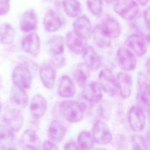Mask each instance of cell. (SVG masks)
<instances>
[{"label": "cell", "mask_w": 150, "mask_h": 150, "mask_svg": "<svg viewBox=\"0 0 150 150\" xmlns=\"http://www.w3.org/2000/svg\"><path fill=\"white\" fill-rule=\"evenodd\" d=\"M59 110L62 116L71 123L80 122L83 120L85 112L80 103L74 100L63 101L60 104Z\"/></svg>", "instance_id": "6da1fadb"}, {"label": "cell", "mask_w": 150, "mask_h": 150, "mask_svg": "<svg viewBox=\"0 0 150 150\" xmlns=\"http://www.w3.org/2000/svg\"><path fill=\"white\" fill-rule=\"evenodd\" d=\"M117 14L125 20H132L139 12V5L135 0H117L114 5Z\"/></svg>", "instance_id": "7a4b0ae2"}, {"label": "cell", "mask_w": 150, "mask_h": 150, "mask_svg": "<svg viewBox=\"0 0 150 150\" xmlns=\"http://www.w3.org/2000/svg\"><path fill=\"white\" fill-rule=\"evenodd\" d=\"M98 81L101 89L109 96L114 97L118 93L117 79L110 69L105 68L101 70Z\"/></svg>", "instance_id": "3957f363"}, {"label": "cell", "mask_w": 150, "mask_h": 150, "mask_svg": "<svg viewBox=\"0 0 150 150\" xmlns=\"http://www.w3.org/2000/svg\"><path fill=\"white\" fill-rule=\"evenodd\" d=\"M127 120L130 128L135 132L142 131L145 126V111L138 105L132 106L128 110Z\"/></svg>", "instance_id": "277c9868"}, {"label": "cell", "mask_w": 150, "mask_h": 150, "mask_svg": "<svg viewBox=\"0 0 150 150\" xmlns=\"http://www.w3.org/2000/svg\"><path fill=\"white\" fill-rule=\"evenodd\" d=\"M91 135L94 142L100 145L110 143L112 139V134L108 125L101 120L96 121L91 130Z\"/></svg>", "instance_id": "5b68a950"}, {"label": "cell", "mask_w": 150, "mask_h": 150, "mask_svg": "<svg viewBox=\"0 0 150 150\" xmlns=\"http://www.w3.org/2000/svg\"><path fill=\"white\" fill-rule=\"evenodd\" d=\"M138 84L137 105L148 113L149 110V86L146 80V77L142 73L139 75Z\"/></svg>", "instance_id": "8992f818"}, {"label": "cell", "mask_w": 150, "mask_h": 150, "mask_svg": "<svg viewBox=\"0 0 150 150\" xmlns=\"http://www.w3.org/2000/svg\"><path fill=\"white\" fill-rule=\"evenodd\" d=\"M3 120L13 131L18 132L23 124V117L20 111L13 107L8 106L5 108Z\"/></svg>", "instance_id": "52a82bcc"}, {"label": "cell", "mask_w": 150, "mask_h": 150, "mask_svg": "<svg viewBox=\"0 0 150 150\" xmlns=\"http://www.w3.org/2000/svg\"><path fill=\"white\" fill-rule=\"evenodd\" d=\"M12 80L15 86L25 90L30 87L32 76L30 70L25 66L18 65L15 67L12 73Z\"/></svg>", "instance_id": "ba28073f"}, {"label": "cell", "mask_w": 150, "mask_h": 150, "mask_svg": "<svg viewBox=\"0 0 150 150\" xmlns=\"http://www.w3.org/2000/svg\"><path fill=\"white\" fill-rule=\"evenodd\" d=\"M116 59L120 67L125 71L134 70L136 67L135 55L128 49L119 48L117 51Z\"/></svg>", "instance_id": "9c48e42d"}, {"label": "cell", "mask_w": 150, "mask_h": 150, "mask_svg": "<svg viewBox=\"0 0 150 150\" xmlns=\"http://www.w3.org/2000/svg\"><path fill=\"white\" fill-rule=\"evenodd\" d=\"M66 43L69 49L76 54L83 53L87 46V39L77 34L73 30L67 33Z\"/></svg>", "instance_id": "30bf717a"}, {"label": "cell", "mask_w": 150, "mask_h": 150, "mask_svg": "<svg viewBox=\"0 0 150 150\" xmlns=\"http://www.w3.org/2000/svg\"><path fill=\"white\" fill-rule=\"evenodd\" d=\"M127 44L134 55L141 57L146 53V39L139 34L130 35L127 38Z\"/></svg>", "instance_id": "8fae6325"}, {"label": "cell", "mask_w": 150, "mask_h": 150, "mask_svg": "<svg viewBox=\"0 0 150 150\" xmlns=\"http://www.w3.org/2000/svg\"><path fill=\"white\" fill-rule=\"evenodd\" d=\"M22 48L28 54L37 56L40 50V40L39 35L32 32L26 36L22 42Z\"/></svg>", "instance_id": "7c38bea8"}, {"label": "cell", "mask_w": 150, "mask_h": 150, "mask_svg": "<svg viewBox=\"0 0 150 150\" xmlns=\"http://www.w3.org/2000/svg\"><path fill=\"white\" fill-rule=\"evenodd\" d=\"M19 145L24 149H39L41 148L42 144L35 131L27 129L20 138Z\"/></svg>", "instance_id": "4fadbf2b"}, {"label": "cell", "mask_w": 150, "mask_h": 150, "mask_svg": "<svg viewBox=\"0 0 150 150\" xmlns=\"http://www.w3.org/2000/svg\"><path fill=\"white\" fill-rule=\"evenodd\" d=\"M39 76L45 87L49 90L53 88L56 78V72L51 64L44 63L41 65L39 69Z\"/></svg>", "instance_id": "5bb4252c"}, {"label": "cell", "mask_w": 150, "mask_h": 150, "mask_svg": "<svg viewBox=\"0 0 150 150\" xmlns=\"http://www.w3.org/2000/svg\"><path fill=\"white\" fill-rule=\"evenodd\" d=\"M118 93L123 99L128 98L132 92V77L127 72L121 71L118 73L116 77Z\"/></svg>", "instance_id": "9a60e30c"}, {"label": "cell", "mask_w": 150, "mask_h": 150, "mask_svg": "<svg viewBox=\"0 0 150 150\" xmlns=\"http://www.w3.org/2000/svg\"><path fill=\"white\" fill-rule=\"evenodd\" d=\"M73 31L77 34L85 38H90L93 33V26L90 19L86 16L77 17L73 23Z\"/></svg>", "instance_id": "2e32d148"}, {"label": "cell", "mask_w": 150, "mask_h": 150, "mask_svg": "<svg viewBox=\"0 0 150 150\" xmlns=\"http://www.w3.org/2000/svg\"><path fill=\"white\" fill-rule=\"evenodd\" d=\"M82 96L90 103H98L103 97L102 89L97 82H91L83 87Z\"/></svg>", "instance_id": "e0dca14e"}, {"label": "cell", "mask_w": 150, "mask_h": 150, "mask_svg": "<svg viewBox=\"0 0 150 150\" xmlns=\"http://www.w3.org/2000/svg\"><path fill=\"white\" fill-rule=\"evenodd\" d=\"M83 59L86 66L92 70H98L101 64L100 56L91 46H87L83 53Z\"/></svg>", "instance_id": "ac0fdd59"}, {"label": "cell", "mask_w": 150, "mask_h": 150, "mask_svg": "<svg viewBox=\"0 0 150 150\" xmlns=\"http://www.w3.org/2000/svg\"><path fill=\"white\" fill-rule=\"evenodd\" d=\"M99 25L103 32L110 39L117 38L121 33L120 25L114 18H107Z\"/></svg>", "instance_id": "d6986e66"}, {"label": "cell", "mask_w": 150, "mask_h": 150, "mask_svg": "<svg viewBox=\"0 0 150 150\" xmlns=\"http://www.w3.org/2000/svg\"><path fill=\"white\" fill-rule=\"evenodd\" d=\"M38 18L36 12L33 9L26 11L21 16L20 20V28L25 33L35 30L37 26Z\"/></svg>", "instance_id": "ffe728a7"}, {"label": "cell", "mask_w": 150, "mask_h": 150, "mask_svg": "<svg viewBox=\"0 0 150 150\" xmlns=\"http://www.w3.org/2000/svg\"><path fill=\"white\" fill-rule=\"evenodd\" d=\"M43 26L46 31L54 32L58 30L62 26V21L59 15L53 10H49L43 18Z\"/></svg>", "instance_id": "44dd1931"}, {"label": "cell", "mask_w": 150, "mask_h": 150, "mask_svg": "<svg viewBox=\"0 0 150 150\" xmlns=\"http://www.w3.org/2000/svg\"><path fill=\"white\" fill-rule=\"evenodd\" d=\"M57 92L63 98H70L75 95L76 86L70 77L67 75L62 76L58 83Z\"/></svg>", "instance_id": "7402d4cb"}, {"label": "cell", "mask_w": 150, "mask_h": 150, "mask_svg": "<svg viewBox=\"0 0 150 150\" xmlns=\"http://www.w3.org/2000/svg\"><path fill=\"white\" fill-rule=\"evenodd\" d=\"M47 108V103L45 98L40 94H36L32 98L30 103V111L36 118H40L45 114Z\"/></svg>", "instance_id": "603a6c76"}, {"label": "cell", "mask_w": 150, "mask_h": 150, "mask_svg": "<svg viewBox=\"0 0 150 150\" xmlns=\"http://www.w3.org/2000/svg\"><path fill=\"white\" fill-rule=\"evenodd\" d=\"M66 134V130L64 125L58 120H53L48 128L47 135L50 141L54 143L62 141Z\"/></svg>", "instance_id": "cb8c5ba5"}, {"label": "cell", "mask_w": 150, "mask_h": 150, "mask_svg": "<svg viewBox=\"0 0 150 150\" xmlns=\"http://www.w3.org/2000/svg\"><path fill=\"white\" fill-rule=\"evenodd\" d=\"M11 99L13 103L21 108L26 107L29 103V96L26 90L15 85L12 88Z\"/></svg>", "instance_id": "d4e9b609"}, {"label": "cell", "mask_w": 150, "mask_h": 150, "mask_svg": "<svg viewBox=\"0 0 150 150\" xmlns=\"http://www.w3.org/2000/svg\"><path fill=\"white\" fill-rule=\"evenodd\" d=\"M64 49V40L59 35L53 36L49 41V51L52 57L63 55Z\"/></svg>", "instance_id": "484cf974"}, {"label": "cell", "mask_w": 150, "mask_h": 150, "mask_svg": "<svg viewBox=\"0 0 150 150\" xmlns=\"http://www.w3.org/2000/svg\"><path fill=\"white\" fill-rule=\"evenodd\" d=\"M62 5L65 13L69 17L76 18L81 13V5L77 0H63Z\"/></svg>", "instance_id": "4316f807"}, {"label": "cell", "mask_w": 150, "mask_h": 150, "mask_svg": "<svg viewBox=\"0 0 150 150\" xmlns=\"http://www.w3.org/2000/svg\"><path fill=\"white\" fill-rule=\"evenodd\" d=\"M15 37V31L9 23H4L0 26V43L2 45L11 44Z\"/></svg>", "instance_id": "83f0119b"}, {"label": "cell", "mask_w": 150, "mask_h": 150, "mask_svg": "<svg viewBox=\"0 0 150 150\" xmlns=\"http://www.w3.org/2000/svg\"><path fill=\"white\" fill-rule=\"evenodd\" d=\"M14 139L13 131L9 127L0 124V148H9Z\"/></svg>", "instance_id": "f1b7e54d"}, {"label": "cell", "mask_w": 150, "mask_h": 150, "mask_svg": "<svg viewBox=\"0 0 150 150\" xmlns=\"http://www.w3.org/2000/svg\"><path fill=\"white\" fill-rule=\"evenodd\" d=\"M93 40L95 43L100 48H105L110 46L111 39L107 36L101 30L99 25L96 26L93 30Z\"/></svg>", "instance_id": "f546056e"}, {"label": "cell", "mask_w": 150, "mask_h": 150, "mask_svg": "<svg viewBox=\"0 0 150 150\" xmlns=\"http://www.w3.org/2000/svg\"><path fill=\"white\" fill-rule=\"evenodd\" d=\"M77 144L79 149H90L93 148L94 141L91 134L87 131H83L80 132L77 137Z\"/></svg>", "instance_id": "4dcf8cb0"}, {"label": "cell", "mask_w": 150, "mask_h": 150, "mask_svg": "<svg viewBox=\"0 0 150 150\" xmlns=\"http://www.w3.org/2000/svg\"><path fill=\"white\" fill-rule=\"evenodd\" d=\"M87 4L90 12L96 16H100L103 11V0H87Z\"/></svg>", "instance_id": "1f68e13d"}, {"label": "cell", "mask_w": 150, "mask_h": 150, "mask_svg": "<svg viewBox=\"0 0 150 150\" xmlns=\"http://www.w3.org/2000/svg\"><path fill=\"white\" fill-rule=\"evenodd\" d=\"M73 77L77 84L83 87L87 83L88 76L86 71L80 67L77 68L73 73Z\"/></svg>", "instance_id": "d6a6232c"}, {"label": "cell", "mask_w": 150, "mask_h": 150, "mask_svg": "<svg viewBox=\"0 0 150 150\" xmlns=\"http://www.w3.org/2000/svg\"><path fill=\"white\" fill-rule=\"evenodd\" d=\"M131 145L134 149H146L147 143L146 139L139 134L133 135L131 138Z\"/></svg>", "instance_id": "836d02e7"}, {"label": "cell", "mask_w": 150, "mask_h": 150, "mask_svg": "<svg viewBox=\"0 0 150 150\" xmlns=\"http://www.w3.org/2000/svg\"><path fill=\"white\" fill-rule=\"evenodd\" d=\"M11 0H0V16L8 13L10 10Z\"/></svg>", "instance_id": "e575fe53"}, {"label": "cell", "mask_w": 150, "mask_h": 150, "mask_svg": "<svg viewBox=\"0 0 150 150\" xmlns=\"http://www.w3.org/2000/svg\"><path fill=\"white\" fill-rule=\"evenodd\" d=\"M52 62L55 67L60 68L64 65L65 63V59L63 55L53 56L52 57Z\"/></svg>", "instance_id": "d590c367"}, {"label": "cell", "mask_w": 150, "mask_h": 150, "mask_svg": "<svg viewBox=\"0 0 150 150\" xmlns=\"http://www.w3.org/2000/svg\"><path fill=\"white\" fill-rule=\"evenodd\" d=\"M142 17L144 21L145 26L149 30V6H148L146 9H145V11H144L142 14Z\"/></svg>", "instance_id": "8d00e7d4"}, {"label": "cell", "mask_w": 150, "mask_h": 150, "mask_svg": "<svg viewBox=\"0 0 150 150\" xmlns=\"http://www.w3.org/2000/svg\"><path fill=\"white\" fill-rule=\"evenodd\" d=\"M42 148L44 149H57L58 147L53 141H46L42 144Z\"/></svg>", "instance_id": "74e56055"}, {"label": "cell", "mask_w": 150, "mask_h": 150, "mask_svg": "<svg viewBox=\"0 0 150 150\" xmlns=\"http://www.w3.org/2000/svg\"><path fill=\"white\" fill-rule=\"evenodd\" d=\"M64 149H79L77 144L74 141L69 142L64 145Z\"/></svg>", "instance_id": "f35d334b"}, {"label": "cell", "mask_w": 150, "mask_h": 150, "mask_svg": "<svg viewBox=\"0 0 150 150\" xmlns=\"http://www.w3.org/2000/svg\"><path fill=\"white\" fill-rule=\"evenodd\" d=\"M135 1L142 6H146L149 2V0H135Z\"/></svg>", "instance_id": "ab89813d"}, {"label": "cell", "mask_w": 150, "mask_h": 150, "mask_svg": "<svg viewBox=\"0 0 150 150\" xmlns=\"http://www.w3.org/2000/svg\"><path fill=\"white\" fill-rule=\"evenodd\" d=\"M1 111V103H0V112Z\"/></svg>", "instance_id": "60d3db41"}]
</instances>
